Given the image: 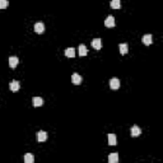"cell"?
<instances>
[{"mask_svg": "<svg viewBox=\"0 0 163 163\" xmlns=\"http://www.w3.org/2000/svg\"><path fill=\"white\" fill-rule=\"evenodd\" d=\"M46 139H47V133L43 131V130H40V131L37 133V142L43 143V142H46Z\"/></svg>", "mask_w": 163, "mask_h": 163, "instance_id": "1", "label": "cell"}, {"mask_svg": "<svg viewBox=\"0 0 163 163\" xmlns=\"http://www.w3.org/2000/svg\"><path fill=\"white\" fill-rule=\"evenodd\" d=\"M82 82H83V78H82L78 73H74V74L72 75V83L73 84H75V85H79V84H82Z\"/></svg>", "mask_w": 163, "mask_h": 163, "instance_id": "2", "label": "cell"}, {"mask_svg": "<svg viewBox=\"0 0 163 163\" xmlns=\"http://www.w3.org/2000/svg\"><path fill=\"white\" fill-rule=\"evenodd\" d=\"M110 88L111 89H119L120 88V80L117 78H111L110 79Z\"/></svg>", "mask_w": 163, "mask_h": 163, "instance_id": "3", "label": "cell"}, {"mask_svg": "<svg viewBox=\"0 0 163 163\" xmlns=\"http://www.w3.org/2000/svg\"><path fill=\"white\" fill-rule=\"evenodd\" d=\"M105 26L107 27V28H112V27H115V18H113L112 15H108V17L106 18V21H105Z\"/></svg>", "mask_w": 163, "mask_h": 163, "instance_id": "4", "label": "cell"}, {"mask_svg": "<svg viewBox=\"0 0 163 163\" xmlns=\"http://www.w3.org/2000/svg\"><path fill=\"white\" fill-rule=\"evenodd\" d=\"M9 88H10V91H12V92H18V91L21 89V84H19V82H18V80H13V82H10Z\"/></svg>", "mask_w": 163, "mask_h": 163, "instance_id": "5", "label": "cell"}, {"mask_svg": "<svg viewBox=\"0 0 163 163\" xmlns=\"http://www.w3.org/2000/svg\"><path fill=\"white\" fill-rule=\"evenodd\" d=\"M34 31H36V33L42 34L43 32H45V24H43L42 22H38V23H36V24H34Z\"/></svg>", "mask_w": 163, "mask_h": 163, "instance_id": "6", "label": "cell"}, {"mask_svg": "<svg viewBox=\"0 0 163 163\" xmlns=\"http://www.w3.org/2000/svg\"><path fill=\"white\" fill-rule=\"evenodd\" d=\"M92 47L94 48V50H101L102 48V40L101 38H94L92 41Z\"/></svg>", "mask_w": 163, "mask_h": 163, "instance_id": "7", "label": "cell"}, {"mask_svg": "<svg viewBox=\"0 0 163 163\" xmlns=\"http://www.w3.org/2000/svg\"><path fill=\"white\" fill-rule=\"evenodd\" d=\"M18 64H19V59H18L17 56H10L9 58V66L12 68V69H14V68H17Z\"/></svg>", "mask_w": 163, "mask_h": 163, "instance_id": "8", "label": "cell"}, {"mask_svg": "<svg viewBox=\"0 0 163 163\" xmlns=\"http://www.w3.org/2000/svg\"><path fill=\"white\" fill-rule=\"evenodd\" d=\"M142 41L145 46H149V45H152V42H153V36H152V34H144Z\"/></svg>", "mask_w": 163, "mask_h": 163, "instance_id": "9", "label": "cell"}, {"mask_svg": "<svg viewBox=\"0 0 163 163\" xmlns=\"http://www.w3.org/2000/svg\"><path fill=\"white\" fill-rule=\"evenodd\" d=\"M130 134H131V136H139V135L142 134V130H140L139 126L134 125V126L130 129Z\"/></svg>", "mask_w": 163, "mask_h": 163, "instance_id": "10", "label": "cell"}, {"mask_svg": "<svg viewBox=\"0 0 163 163\" xmlns=\"http://www.w3.org/2000/svg\"><path fill=\"white\" fill-rule=\"evenodd\" d=\"M32 102H33L34 107H40V106L43 105V99L41 98V97H33V98H32Z\"/></svg>", "mask_w": 163, "mask_h": 163, "instance_id": "11", "label": "cell"}, {"mask_svg": "<svg viewBox=\"0 0 163 163\" xmlns=\"http://www.w3.org/2000/svg\"><path fill=\"white\" fill-rule=\"evenodd\" d=\"M119 48H120V54H121V55H126L127 51H129V46H127V43H120Z\"/></svg>", "mask_w": 163, "mask_h": 163, "instance_id": "12", "label": "cell"}, {"mask_svg": "<svg viewBox=\"0 0 163 163\" xmlns=\"http://www.w3.org/2000/svg\"><path fill=\"white\" fill-rule=\"evenodd\" d=\"M108 162L110 163H117L119 162V154L117 153H111L108 156Z\"/></svg>", "mask_w": 163, "mask_h": 163, "instance_id": "13", "label": "cell"}, {"mask_svg": "<svg viewBox=\"0 0 163 163\" xmlns=\"http://www.w3.org/2000/svg\"><path fill=\"white\" fill-rule=\"evenodd\" d=\"M65 56H66V58H74L75 56V48H73V47L66 48V50H65Z\"/></svg>", "mask_w": 163, "mask_h": 163, "instance_id": "14", "label": "cell"}, {"mask_svg": "<svg viewBox=\"0 0 163 163\" xmlns=\"http://www.w3.org/2000/svg\"><path fill=\"white\" fill-rule=\"evenodd\" d=\"M108 144H110V145H116V144H117L115 134H108Z\"/></svg>", "mask_w": 163, "mask_h": 163, "instance_id": "15", "label": "cell"}, {"mask_svg": "<svg viewBox=\"0 0 163 163\" xmlns=\"http://www.w3.org/2000/svg\"><path fill=\"white\" fill-rule=\"evenodd\" d=\"M110 7L112 8V9H120L121 1H120V0H112V1L110 3Z\"/></svg>", "mask_w": 163, "mask_h": 163, "instance_id": "16", "label": "cell"}, {"mask_svg": "<svg viewBox=\"0 0 163 163\" xmlns=\"http://www.w3.org/2000/svg\"><path fill=\"white\" fill-rule=\"evenodd\" d=\"M24 162H26V163H33V162H34V157H33V154L27 153L26 156H24Z\"/></svg>", "mask_w": 163, "mask_h": 163, "instance_id": "17", "label": "cell"}, {"mask_svg": "<svg viewBox=\"0 0 163 163\" xmlns=\"http://www.w3.org/2000/svg\"><path fill=\"white\" fill-rule=\"evenodd\" d=\"M78 50H79V55H80V56H87V54H88V51H87L85 45H80Z\"/></svg>", "mask_w": 163, "mask_h": 163, "instance_id": "18", "label": "cell"}, {"mask_svg": "<svg viewBox=\"0 0 163 163\" xmlns=\"http://www.w3.org/2000/svg\"><path fill=\"white\" fill-rule=\"evenodd\" d=\"M8 5H9L8 0H0V9H5V8H8Z\"/></svg>", "mask_w": 163, "mask_h": 163, "instance_id": "19", "label": "cell"}]
</instances>
